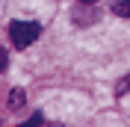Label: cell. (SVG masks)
I'll use <instances>...</instances> for the list:
<instances>
[{"instance_id":"obj_1","label":"cell","mask_w":130,"mask_h":127,"mask_svg":"<svg viewBox=\"0 0 130 127\" xmlns=\"http://www.w3.org/2000/svg\"><path fill=\"white\" fill-rule=\"evenodd\" d=\"M39 33H41V27L39 24H24V21H15V24L9 27V39H12V44L15 47H30L32 41L39 39Z\"/></svg>"},{"instance_id":"obj_2","label":"cell","mask_w":130,"mask_h":127,"mask_svg":"<svg viewBox=\"0 0 130 127\" xmlns=\"http://www.w3.org/2000/svg\"><path fill=\"white\" fill-rule=\"evenodd\" d=\"M24 101H27V92H24V89H12V92H9V106H12V109L24 106Z\"/></svg>"},{"instance_id":"obj_3","label":"cell","mask_w":130,"mask_h":127,"mask_svg":"<svg viewBox=\"0 0 130 127\" xmlns=\"http://www.w3.org/2000/svg\"><path fill=\"white\" fill-rule=\"evenodd\" d=\"M112 12L118 18H130V0H115V3H112Z\"/></svg>"},{"instance_id":"obj_4","label":"cell","mask_w":130,"mask_h":127,"mask_svg":"<svg viewBox=\"0 0 130 127\" xmlns=\"http://www.w3.org/2000/svg\"><path fill=\"white\" fill-rule=\"evenodd\" d=\"M127 92H130V74H127V77L121 80V83H118V89H115V95H127Z\"/></svg>"},{"instance_id":"obj_5","label":"cell","mask_w":130,"mask_h":127,"mask_svg":"<svg viewBox=\"0 0 130 127\" xmlns=\"http://www.w3.org/2000/svg\"><path fill=\"white\" fill-rule=\"evenodd\" d=\"M6 65H9V53L0 50V71H6Z\"/></svg>"},{"instance_id":"obj_6","label":"cell","mask_w":130,"mask_h":127,"mask_svg":"<svg viewBox=\"0 0 130 127\" xmlns=\"http://www.w3.org/2000/svg\"><path fill=\"white\" fill-rule=\"evenodd\" d=\"M77 3H98V0H77Z\"/></svg>"}]
</instances>
